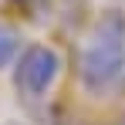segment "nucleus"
<instances>
[{
    "mask_svg": "<svg viewBox=\"0 0 125 125\" xmlns=\"http://www.w3.org/2000/svg\"><path fill=\"white\" fill-rule=\"evenodd\" d=\"M78 78L91 95L125 88V14L108 10L95 24L78 61Z\"/></svg>",
    "mask_w": 125,
    "mask_h": 125,
    "instance_id": "obj_1",
    "label": "nucleus"
},
{
    "mask_svg": "<svg viewBox=\"0 0 125 125\" xmlns=\"http://www.w3.org/2000/svg\"><path fill=\"white\" fill-rule=\"evenodd\" d=\"M61 74V54L47 44H27L21 58L14 61V84L27 98H41L47 95Z\"/></svg>",
    "mask_w": 125,
    "mask_h": 125,
    "instance_id": "obj_2",
    "label": "nucleus"
},
{
    "mask_svg": "<svg viewBox=\"0 0 125 125\" xmlns=\"http://www.w3.org/2000/svg\"><path fill=\"white\" fill-rule=\"evenodd\" d=\"M3 125H21V122H3Z\"/></svg>",
    "mask_w": 125,
    "mask_h": 125,
    "instance_id": "obj_4",
    "label": "nucleus"
},
{
    "mask_svg": "<svg viewBox=\"0 0 125 125\" xmlns=\"http://www.w3.org/2000/svg\"><path fill=\"white\" fill-rule=\"evenodd\" d=\"M17 58H21V37H17V31H10L7 24H0V68H7Z\"/></svg>",
    "mask_w": 125,
    "mask_h": 125,
    "instance_id": "obj_3",
    "label": "nucleus"
}]
</instances>
